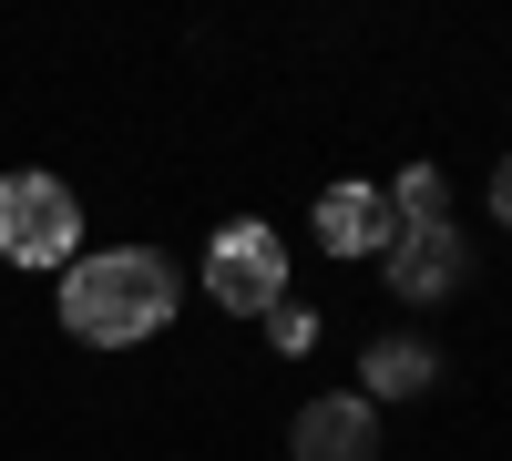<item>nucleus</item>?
Segmentation results:
<instances>
[{
	"label": "nucleus",
	"mask_w": 512,
	"mask_h": 461,
	"mask_svg": "<svg viewBox=\"0 0 512 461\" xmlns=\"http://www.w3.org/2000/svg\"><path fill=\"white\" fill-rule=\"evenodd\" d=\"M62 328L82 349H134L154 328H175V267L154 246H103V257L62 267Z\"/></svg>",
	"instance_id": "1"
},
{
	"label": "nucleus",
	"mask_w": 512,
	"mask_h": 461,
	"mask_svg": "<svg viewBox=\"0 0 512 461\" xmlns=\"http://www.w3.org/2000/svg\"><path fill=\"white\" fill-rule=\"evenodd\" d=\"M0 257L11 267H72L82 257V205L62 175H0Z\"/></svg>",
	"instance_id": "2"
},
{
	"label": "nucleus",
	"mask_w": 512,
	"mask_h": 461,
	"mask_svg": "<svg viewBox=\"0 0 512 461\" xmlns=\"http://www.w3.org/2000/svg\"><path fill=\"white\" fill-rule=\"evenodd\" d=\"M205 287H216V308H236V318H267V308L287 298V236H277L267 216H236V226H216V246H205Z\"/></svg>",
	"instance_id": "3"
},
{
	"label": "nucleus",
	"mask_w": 512,
	"mask_h": 461,
	"mask_svg": "<svg viewBox=\"0 0 512 461\" xmlns=\"http://www.w3.org/2000/svg\"><path fill=\"white\" fill-rule=\"evenodd\" d=\"M379 257H390V298H410V308H441L451 287L472 277V246H461L451 216H441V226H400Z\"/></svg>",
	"instance_id": "4"
},
{
	"label": "nucleus",
	"mask_w": 512,
	"mask_h": 461,
	"mask_svg": "<svg viewBox=\"0 0 512 461\" xmlns=\"http://www.w3.org/2000/svg\"><path fill=\"white\" fill-rule=\"evenodd\" d=\"M287 451L297 461H379V410L359 390H338V400H308L287 421Z\"/></svg>",
	"instance_id": "5"
},
{
	"label": "nucleus",
	"mask_w": 512,
	"mask_h": 461,
	"mask_svg": "<svg viewBox=\"0 0 512 461\" xmlns=\"http://www.w3.org/2000/svg\"><path fill=\"white\" fill-rule=\"evenodd\" d=\"M390 236H400L390 185H328L318 195V246H328V257H379Z\"/></svg>",
	"instance_id": "6"
},
{
	"label": "nucleus",
	"mask_w": 512,
	"mask_h": 461,
	"mask_svg": "<svg viewBox=\"0 0 512 461\" xmlns=\"http://www.w3.org/2000/svg\"><path fill=\"white\" fill-rule=\"evenodd\" d=\"M359 380H369L359 400L379 410V400H410V390H431V380H441V359L420 349V339H379V349H369V369H359Z\"/></svg>",
	"instance_id": "7"
},
{
	"label": "nucleus",
	"mask_w": 512,
	"mask_h": 461,
	"mask_svg": "<svg viewBox=\"0 0 512 461\" xmlns=\"http://www.w3.org/2000/svg\"><path fill=\"white\" fill-rule=\"evenodd\" d=\"M267 349H277V359H297V349H318V308H297V298H277V308H267Z\"/></svg>",
	"instance_id": "8"
},
{
	"label": "nucleus",
	"mask_w": 512,
	"mask_h": 461,
	"mask_svg": "<svg viewBox=\"0 0 512 461\" xmlns=\"http://www.w3.org/2000/svg\"><path fill=\"white\" fill-rule=\"evenodd\" d=\"M492 216L512 226V164H502V175H492Z\"/></svg>",
	"instance_id": "9"
}]
</instances>
